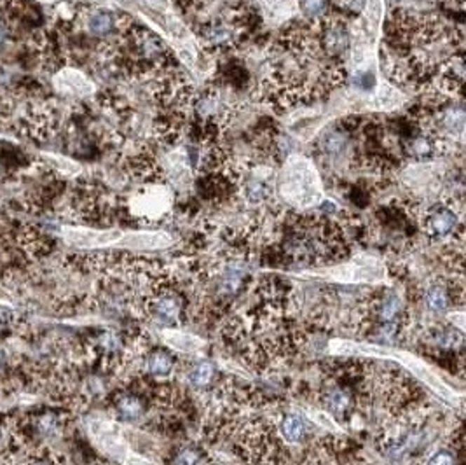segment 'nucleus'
I'll return each instance as SVG.
<instances>
[{
    "label": "nucleus",
    "mask_w": 466,
    "mask_h": 465,
    "mask_svg": "<svg viewBox=\"0 0 466 465\" xmlns=\"http://www.w3.org/2000/svg\"><path fill=\"white\" fill-rule=\"evenodd\" d=\"M98 2L112 4L126 13L140 16L151 30L168 42L177 58L196 72V67L201 58V46L186 21L175 11L172 0H98Z\"/></svg>",
    "instance_id": "nucleus-1"
},
{
    "label": "nucleus",
    "mask_w": 466,
    "mask_h": 465,
    "mask_svg": "<svg viewBox=\"0 0 466 465\" xmlns=\"http://www.w3.org/2000/svg\"><path fill=\"white\" fill-rule=\"evenodd\" d=\"M275 189L292 208L306 210L323 201V182L315 163L304 154H288L276 172Z\"/></svg>",
    "instance_id": "nucleus-2"
},
{
    "label": "nucleus",
    "mask_w": 466,
    "mask_h": 465,
    "mask_svg": "<svg viewBox=\"0 0 466 465\" xmlns=\"http://www.w3.org/2000/svg\"><path fill=\"white\" fill-rule=\"evenodd\" d=\"M175 201L173 187L166 182L142 184L130 198V210L145 221H158L168 214Z\"/></svg>",
    "instance_id": "nucleus-3"
},
{
    "label": "nucleus",
    "mask_w": 466,
    "mask_h": 465,
    "mask_svg": "<svg viewBox=\"0 0 466 465\" xmlns=\"http://www.w3.org/2000/svg\"><path fill=\"white\" fill-rule=\"evenodd\" d=\"M461 207H463V201L453 198V201H440L426 208L421 214L423 231L433 240L456 236L463 229Z\"/></svg>",
    "instance_id": "nucleus-4"
},
{
    "label": "nucleus",
    "mask_w": 466,
    "mask_h": 465,
    "mask_svg": "<svg viewBox=\"0 0 466 465\" xmlns=\"http://www.w3.org/2000/svg\"><path fill=\"white\" fill-rule=\"evenodd\" d=\"M62 236L67 243L81 248H102L121 241L123 233L117 229H95V228H62Z\"/></svg>",
    "instance_id": "nucleus-5"
},
{
    "label": "nucleus",
    "mask_w": 466,
    "mask_h": 465,
    "mask_svg": "<svg viewBox=\"0 0 466 465\" xmlns=\"http://www.w3.org/2000/svg\"><path fill=\"white\" fill-rule=\"evenodd\" d=\"M53 86L63 97H91L96 93V84L83 70L65 67L53 77Z\"/></svg>",
    "instance_id": "nucleus-6"
},
{
    "label": "nucleus",
    "mask_w": 466,
    "mask_h": 465,
    "mask_svg": "<svg viewBox=\"0 0 466 465\" xmlns=\"http://www.w3.org/2000/svg\"><path fill=\"white\" fill-rule=\"evenodd\" d=\"M257 13L271 27H283L299 16L297 0H255Z\"/></svg>",
    "instance_id": "nucleus-7"
},
{
    "label": "nucleus",
    "mask_w": 466,
    "mask_h": 465,
    "mask_svg": "<svg viewBox=\"0 0 466 465\" xmlns=\"http://www.w3.org/2000/svg\"><path fill=\"white\" fill-rule=\"evenodd\" d=\"M405 104L404 91L398 90L391 83L386 81H377V86L374 88L371 95V104L369 107L374 111H397Z\"/></svg>",
    "instance_id": "nucleus-8"
},
{
    "label": "nucleus",
    "mask_w": 466,
    "mask_h": 465,
    "mask_svg": "<svg viewBox=\"0 0 466 465\" xmlns=\"http://www.w3.org/2000/svg\"><path fill=\"white\" fill-rule=\"evenodd\" d=\"M348 147H350V138L344 130L330 128L320 138V152L327 158H341L346 154Z\"/></svg>",
    "instance_id": "nucleus-9"
},
{
    "label": "nucleus",
    "mask_w": 466,
    "mask_h": 465,
    "mask_svg": "<svg viewBox=\"0 0 466 465\" xmlns=\"http://www.w3.org/2000/svg\"><path fill=\"white\" fill-rule=\"evenodd\" d=\"M119 25H121V18L117 16V14H114L112 11L107 9L93 11L86 20L88 30H90L93 35H98V37L109 35L110 32H112L116 27H119Z\"/></svg>",
    "instance_id": "nucleus-10"
},
{
    "label": "nucleus",
    "mask_w": 466,
    "mask_h": 465,
    "mask_svg": "<svg viewBox=\"0 0 466 465\" xmlns=\"http://www.w3.org/2000/svg\"><path fill=\"white\" fill-rule=\"evenodd\" d=\"M152 311L158 315L161 321L173 322L180 315V303L172 294H161L159 297H154L152 301Z\"/></svg>",
    "instance_id": "nucleus-11"
},
{
    "label": "nucleus",
    "mask_w": 466,
    "mask_h": 465,
    "mask_svg": "<svg viewBox=\"0 0 466 465\" xmlns=\"http://www.w3.org/2000/svg\"><path fill=\"white\" fill-rule=\"evenodd\" d=\"M280 432L285 441L299 443L306 436V422L299 415H287L280 422Z\"/></svg>",
    "instance_id": "nucleus-12"
},
{
    "label": "nucleus",
    "mask_w": 466,
    "mask_h": 465,
    "mask_svg": "<svg viewBox=\"0 0 466 465\" xmlns=\"http://www.w3.org/2000/svg\"><path fill=\"white\" fill-rule=\"evenodd\" d=\"M323 406L327 407V411L336 415L346 413L351 407V396L341 386H334L332 390L327 392V396L323 397Z\"/></svg>",
    "instance_id": "nucleus-13"
},
{
    "label": "nucleus",
    "mask_w": 466,
    "mask_h": 465,
    "mask_svg": "<svg viewBox=\"0 0 466 465\" xmlns=\"http://www.w3.org/2000/svg\"><path fill=\"white\" fill-rule=\"evenodd\" d=\"M147 369L158 378H166L173 371V358L168 351H152L147 358Z\"/></svg>",
    "instance_id": "nucleus-14"
},
{
    "label": "nucleus",
    "mask_w": 466,
    "mask_h": 465,
    "mask_svg": "<svg viewBox=\"0 0 466 465\" xmlns=\"http://www.w3.org/2000/svg\"><path fill=\"white\" fill-rule=\"evenodd\" d=\"M117 411L121 413V417L126 418V420H137L144 413V406H142L140 399L135 396H123L117 400Z\"/></svg>",
    "instance_id": "nucleus-15"
},
{
    "label": "nucleus",
    "mask_w": 466,
    "mask_h": 465,
    "mask_svg": "<svg viewBox=\"0 0 466 465\" xmlns=\"http://www.w3.org/2000/svg\"><path fill=\"white\" fill-rule=\"evenodd\" d=\"M215 376V369L210 362H198L196 365H192L191 372H189V379L194 386H206L210 385V382Z\"/></svg>",
    "instance_id": "nucleus-16"
},
{
    "label": "nucleus",
    "mask_w": 466,
    "mask_h": 465,
    "mask_svg": "<svg viewBox=\"0 0 466 465\" xmlns=\"http://www.w3.org/2000/svg\"><path fill=\"white\" fill-rule=\"evenodd\" d=\"M426 304L433 311H446L449 308V296L442 285H432L426 292Z\"/></svg>",
    "instance_id": "nucleus-17"
},
{
    "label": "nucleus",
    "mask_w": 466,
    "mask_h": 465,
    "mask_svg": "<svg viewBox=\"0 0 466 465\" xmlns=\"http://www.w3.org/2000/svg\"><path fill=\"white\" fill-rule=\"evenodd\" d=\"M297 4L299 13H304L309 20L327 14V0H297Z\"/></svg>",
    "instance_id": "nucleus-18"
},
{
    "label": "nucleus",
    "mask_w": 466,
    "mask_h": 465,
    "mask_svg": "<svg viewBox=\"0 0 466 465\" xmlns=\"http://www.w3.org/2000/svg\"><path fill=\"white\" fill-rule=\"evenodd\" d=\"M199 462V453L196 450H184L175 459V465H196Z\"/></svg>",
    "instance_id": "nucleus-19"
},
{
    "label": "nucleus",
    "mask_w": 466,
    "mask_h": 465,
    "mask_svg": "<svg viewBox=\"0 0 466 465\" xmlns=\"http://www.w3.org/2000/svg\"><path fill=\"white\" fill-rule=\"evenodd\" d=\"M426 465H456V459L449 452H439L428 460Z\"/></svg>",
    "instance_id": "nucleus-20"
},
{
    "label": "nucleus",
    "mask_w": 466,
    "mask_h": 465,
    "mask_svg": "<svg viewBox=\"0 0 466 465\" xmlns=\"http://www.w3.org/2000/svg\"><path fill=\"white\" fill-rule=\"evenodd\" d=\"M0 303H2V304H13V299H11V296L6 292V290L2 289V287H0Z\"/></svg>",
    "instance_id": "nucleus-21"
},
{
    "label": "nucleus",
    "mask_w": 466,
    "mask_h": 465,
    "mask_svg": "<svg viewBox=\"0 0 466 465\" xmlns=\"http://www.w3.org/2000/svg\"><path fill=\"white\" fill-rule=\"evenodd\" d=\"M25 465H49V464L44 462V460H41V459H34V460H30V462L25 464Z\"/></svg>",
    "instance_id": "nucleus-22"
},
{
    "label": "nucleus",
    "mask_w": 466,
    "mask_h": 465,
    "mask_svg": "<svg viewBox=\"0 0 466 465\" xmlns=\"http://www.w3.org/2000/svg\"><path fill=\"white\" fill-rule=\"evenodd\" d=\"M39 2H44V4H53V2H58V0H39Z\"/></svg>",
    "instance_id": "nucleus-23"
},
{
    "label": "nucleus",
    "mask_w": 466,
    "mask_h": 465,
    "mask_svg": "<svg viewBox=\"0 0 466 465\" xmlns=\"http://www.w3.org/2000/svg\"><path fill=\"white\" fill-rule=\"evenodd\" d=\"M4 41V30H2V27H0V42Z\"/></svg>",
    "instance_id": "nucleus-24"
},
{
    "label": "nucleus",
    "mask_w": 466,
    "mask_h": 465,
    "mask_svg": "<svg viewBox=\"0 0 466 465\" xmlns=\"http://www.w3.org/2000/svg\"><path fill=\"white\" fill-rule=\"evenodd\" d=\"M393 2H397V4H400V2H405V0H393Z\"/></svg>",
    "instance_id": "nucleus-25"
},
{
    "label": "nucleus",
    "mask_w": 466,
    "mask_h": 465,
    "mask_svg": "<svg viewBox=\"0 0 466 465\" xmlns=\"http://www.w3.org/2000/svg\"><path fill=\"white\" fill-rule=\"evenodd\" d=\"M0 362H2V357H0Z\"/></svg>",
    "instance_id": "nucleus-26"
},
{
    "label": "nucleus",
    "mask_w": 466,
    "mask_h": 465,
    "mask_svg": "<svg viewBox=\"0 0 466 465\" xmlns=\"http://www.w3.org/2000/svg\"><path fill=\"white\" fill-rule=\"evenodd\" d=\"M0 173H2V172H0Z\"/></svg>",
    "instance_id": "nucleus-27"
}]
</instances>
